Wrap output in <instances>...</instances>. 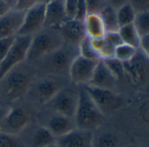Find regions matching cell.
I'll list each match as a JSON object with an SVG mask.
<instances>
[{"label":"cell","mask_w":149,"mask_h":147,"mask_svg":"<svg viewBox=\"0 0 149 147\" xmlns=\"http://www.w3.org/2000/svg\"><path fill=\"white\" fill-rule=\"evenodd\" d=\"M78 103L74 120L78 129L95 131L104 123V115L100 111L84 86L78 89Z\"/></svg>","instance_id":"6da1fadb"},{"label":"cell","mask_w":149,"mask_h":147,"mask_svg":"<svg viewBox=\"0 0 149 147\" xmlns=\"http://www.w3.org/2000/svg\"><path fill=\"white\" fill-rule=\"evenodd\" d=\"M64 44L63 39L56 28L43 27L32 36L26 61L33 63L55 51Z\"/></svg>","instance_id":"7a4b0ae2"},{"label":"cell","mask_w":149,"mask_h":147,"mask_svg":"<svg viewBox=\"0 0 149 147\" xmlns=\"http://www.w3.org/2000/svg\"><path fill=\"white\" fill-rule=\"evenodd\" d=\"M16 67L0 81L3 85V94L9 102H14L26 94L33 82V73L29 68Z\"/></svg>","instance_id":"3957f363"},{"label":"cell","mask_w":149,"mask_h":147,"mask_svg":"<svg viewBox=\"0 0 149 147\" xmlns=\"http://www.w3.org/2000/svg\"><path fill=\"white\" fill-rule=\"evenodd\" d=\"M78 53V46L63 44L61 47L44 56L36 62H40V68L51 76L68 74L70 65Z\"/></svg>","instance_id":"277c9868"},{"label":"cell","mask_w":149,"mask_h":147,"mask_svg":"<svg viewBox=\"0 0 149 147\" xmlns=\"http://www.w3.org/2000/svg\"><path fill=\"white\" fill-rule=\"evenodd\" d=\"M31 39L29 36H16L7 55L0 63V81L9 72L26 61Z\"/></svg>","instance_id":"5b68a950"},{"label":"cell","mask_w":149,"mask_h":147,"mask_svg":"<svg viewBox=\"0 0 149 147\" xmlns=\"http://www.w3.org/2000/svg\"><path fill=\"white\" fill-rule=\"evenodd\" d=\"M84 87L104 116L119 110L125 105L124 97L111 89H99L89 85Z\"/></svg>","instance_id":"8992f818"},{"label":"cell","mask_w":149,"mask_h":147,"mask_svg":"<svg viewBox=\"0 0 149 147\" xmlns=\"http://www.w3.org/2000/svg\"><path fill=\"white\" fill-rule=\"evenodd\" d=\"M124 77L132 85H141L149 73V60L139 49L137 54L129 61L123 63Z\"/></svg>","instance_id":"52a82bcc"},{"label":"cell","mask_w":149,"mask_h":147,"mask_svg":"<svg viewBox=\"0 0 149 147\" xmlns=\"http://www.w3.org/2000/svg\"><path fill=\"white\" fill-rule=\"evenodd\" d=\"M30 118V114L24 108L15 107L7 110L0 126V131L19 136L29 126Z\"/></svg>","instance_id":"ba28073f"},{"label":"cell","mask_w":149,"mask_h":147,"mask_svg":"<svg viewBox=\"0 0 149 147\" xmlns=\"http://www.w3.org/2000/svg\"><path fill=\"white\" fill-rule=\"evenodd\" d=\"M78 91L62 88L47 104L54 113L74 118L78 103Z\"/></svg>","instance_id":"9c48e42d"},{"label":"cell","mask_w":149,"mask_h":147,"mask_svg":"<svg viewBox=\"0 0 149 147\" xmlns=\"http://www.w3.org/2000/svg\"><path fill=\"white\" fill-rule=\"evenodd\" d=\"M98 60H90L77 55L72 61L68 70L70 80L74 83L81 86L87 85L91 79L94 69Z\"/></svg>","instance_id":"30bf717a"},{"label":"cell","mask_w":149,"mask_h":147,"mask_svg":"<svg viewBox=\"0 0 149 147\" xmlns=\"http://www.w3.org/2000/svg\"><path fill=\"white\" fill-rule=\"evenodd\" d=\"M62 89L61 83L54 78H43L32 83L27 93L32 98L41 104H47Z\"/></svg>","instance_id":"8fae6325"},{"label":"cell","mask_w":149,"mask_h":147,"mask_svg":"<svg viewBox=\"0 0 149 147\" xmlns=\"http://www.w3.org/2000/svg\"><path fill=\"white\" fill-rule=\"evenodd\" d=\"M45 7L46 6L38 4L25 12L24 20L17 36L32 37L44 27Z\"/></svg>","instance_id":"7c38bea8"},{"label":"cell","mask_w":149,"mask_h":147,"mask_svg":"<svg viewBox=\"0 0 149 147\" xmlns=\"http://www.w3.org/2000/svg\"><path fill=\"white\" fill-rule=\"evenodd\" d=\"M94 131L76 128L70 132L59 137L55 143L59 147H92Z\"/></svg>","instance_id":"4fadbf2b"},{"label":"cell","mask_w":149,"mask_h":147,"mask_svg":"<svg viewBox=\"0 0 149 147\" xmlns=\"http://www.w3.org/2000/svg\"><path fill=\"white\" fill-rule=\"evenodd\" d=\"M65 44L78 46L86 37L83 21L76 19H67L58 28Z\"/></svg>","instance_id":"5bb4252c"},{"label":"cell","mask_w":149,"mask_h":147,"mask_svg":"<svg viewBox=\"0 0 149 147\" xmlns=\"http://www.w3.org/2000/svg\"><path fill=\"white\" fill-rule=\"evenodd\" d=\"M24 16L25 12L12 8L0 17V39L17 36L22 26Z\"/></svg>","instance_id":"9a60e30c"},{"label":"cell","mask_w":149,"mask_h":147,"mask_svg":"<svg viewBox=\"0 0 149 147\" xmlns=\"http://www.w3.org/2000/svg\"><path fill=\"white\" fill-rule=\"evenodd\" d=\"M117 81L118 80L108 68L104 61L103 60H99L96 65L91 79L87 85L113 90Z\"/></svg>","instance_id":"2e32d148"},{"label":"cell","mask_w":149,"mask_h":147,"mask_svg":"<svg viewBox=\"0 0 149 147\" xmlns=\"http://www.w3.org/2000/svg\"><path fill=\"white\" fill-rule=\"evenodd\" d=\"M67 19L64 0H55L46 6L44 27L58 29Z\"/></svg>","instance_id":"e0dca14e"},{"label":"cell","mask_w":149,"mask_h":147,"mask_svg":"<svg viewBox=\"0 0 149 147\" xmlns=\"http://www.w3.org/2000/svg\"><path fill=\"white\" fill-rule=\"evenodd\" d=\"M45 127L52 133L55 139L77 128L73 117L66 116L57 113H54L48 118Z\"/></svg>","instance_id":"ac0fdd59"},{"label":"cell","mask_w":149,"mask_h":147,"mask_svg":"<svg viewBox=\"0 0 149 147\" xmlns=\"http://www.w3.org/2000/svg\"><path fill=\"white\" fill-rule=\"evenodd\" d=\"M30 132L26 138H21L26 147H47L55 143V137L45 126H36Z\"/></svg>","instance_id":"d6986e66"},{"label":"cell","mask_w":149,"mask_h":147,"mask_svg":"<svg viewBox=\"0 0 149 147\" xmlns=\"http://www.w3.org/2000/svg\"><path fill=\"white\" fill-rule=\"evenodd\" d=\"M83 23L85 35L89 39H97L104 37L106 33V29L99 13L89 12L84 18Z\"/></svg>","instance_id":"ffe728a7"},{"label":"cell","mask_w":149,"mask_h":147,"mask_svg":"<svg viewBox=\"0 0 149 147\" xmlns=\"http://www.w3.org/2000/svg\"><path fill=\"white\" fill-rule=\"evenodd\" d=\"M121 146L119 137L113 132L102 130L97 134L94 133L92 147H118Z\"/></svg>","instance_id":"44dd1931"},{"label":"cell","mask_w":149,"mask_h":147,"mask_svg":"<svg viewBox=\"0 0 149 147\" xmlns=\"http://www.w3.org/2000/svg\"><path fill=\"white\" fill-rule=\"evenodd\" d=\"M118 33L122 40V42L127 45H130L135 48H139L141 37L135 28L134 25H128L125 26H121L118 29Z\"/></svg>","instance_id":"7402d4cb"},{"label":"cell","mask_w":149,"mask_h":147,"mask_svg":"<svg viewBox=\"0 0 149 147\" xmlns=\"http://www.w3.org/2000/svg\"><path fill=\"white\" fill-rule=\"evenodd\" d=\"M105 29L106 33L108 32H117L119 29L118 23V18H117V10L112 8L110 6H107L105 8H104L99 12Z\"/></svg>","instance_id":"603a6c76"},{"label":"cell","mask_w":149,"mask_h":147,"mask_svg":"<svg viewBox=\"0 0 149 147\" xmlns=\"http://www.w3.org/2000/svg\"><path fill=\"white\" fill-rule=\"evenodd\" d=\"M135 17L136 12L129 3L117 10V18L119 27L133 24Z\"/></svg>","instance_id":"cb8c5ba5"},{"label":"cell","mask_w":149,"mask_h":147,"mask_svg":"<svg viewBox=\"0 0 149 147\" xmlns=\"http://www.w3.org/2000/svg\"><path fill=\"white\" fill-rule=\"evenodd\" d=\"M139 49L135 48L130 45L122 43L115 48L114 58L117 59L118 60L121 61L122 63L129 61L137 54Z\"/></svg>","instance_id":"d4e9b609"},{"label":"cell","mask_w":149,"mask_h":147,"mask_svg":"<svg viewBox=\"0 0 149 147\" xmlns=\"http://www.w3.org/2000/svg\"><path fill=\"white\" fill-rule=\"evenodd\" d=\"M133 25L141 38L149 34V11L136 13Z\"/></svg>","instance_id":"484cf974"},{"label":"cell","mask_w":149,"mask_h":147,"mask_svg":"<svg viewBox=\"0 0 149 147\" xmlns=\"http://www.w3.org/2000/svg\"><path fill=\"white\" fill-rule=\"evenodd\" d=\"M78 53L80 56H83L86 59L95 60H100L98 55L93 50V48L91 45L90 39L88 37H85L81 41V43L78 45Z\"/></svg>","instance_id":"4316f807"},{"label":"cell","mask_w":149,"mask_h":147,"mask_svg":"<svg viewBox=\"0 0 149 147\" xmlns=\"http://www.w3.org/2000/svg\"><path fill=\"white\" fill-rule=\"evenodd\" d=\"M0 147H26L19 136L0 131Z\"/></svg>","instance_id":"83f0119b"},{"label":"cell","mask_w":149,"mask_h":147,"mask_svg":"<svg viewBox=\"0 0 149 147\" xmlns=\"http://www.w3.org/2000/svg\"><path fill=\"white\" fill-rule=\"evenodd\" d=\"M108 68L111 70V72L113 74V76L116 77L117 80L120 79L121 77H124V68H123V63L117 59L110 58L106 60H103Z\"/></svg>","instance_id":"f1b7e54d"},{"label":"cell","mask_w":149,"mask_h":147,"mask_svg":"<svg viewBox=\"0 0 149 147\" xmlns=\"http://www.w3.org/2000/svg\"><path fill=\"white\" fill-rule=\"evenodd\" d=\"M139 114L144 122L149 123V94L145 96L139 102L138 107Z\"/></svg>","instance_id":"f546056e"},{"label":"cell","mask_w":149,"mask_h":147,"mask_svg":"<svg viewBox=\"0 0 149 147\" xmlns=\"http://www.w3.org/2000/svg\"><path fill=\"white\" fill-rule=\"evenodd\" d=\"M16 36L14 37H7L0 39V63L6 58L9 50L11 49Z\"/></svg>","instance_id":"4dcf8cb0"},{"label":"cell","mask_w":149,"mask_h":147,"mask_svg":"<svg viewBox=\"0 0 149 147\" xmlns=\"http://www.w3.org/2000/svg\"><path fill=\"white\" fill-rule=\"evenodd\" d=\"M89 12H97L99 13L104 8H105L108 4V0H85Z\"/></svg>","instance_id":"1f68e13d"},{"label":"cell","mask_w":149,"mask_h":147,"mask_svg":"<svg viewBox=\"0 0 149 147\" xmlns=\"http://www.w3.org/2000/svg\"><path fill=\"white\" fill-rule=\"evenodd\" d=\"M38 4L39 0H16L15 5L13 8L19 12H26Z\"/></svg>","instance_id":"d6a6232c"},{"label":"cell","mask_w":149,"mask_h":147,"mask_svg":"<svg viewBox=\"0 0 149 147\" xmlns=\"http://www.w3.org/2000/svg\"><path fill=\"white\" fill-rule=\"evenodd\" d=\"M87 14H88V8H87L86 1L85 0H78L77 10H76V14H74V19L80 20V21H84V19Z\"/></svg>","instance_id":"836d02e7"},{"label":"cell","mask_w":149,"mask_h":147,"mask_svg":"<svg viewBox=\"0 0 149 147\" xmlns=\"http://www.w3.org/2000/svg\"><path fill=\"white\" fill-rule=\"evenodd\" d=\"M129 4L136 13L149 11V0H129Z\"/></svg>","instance_id":"e575fe53"},{"label":"cell","mask_w":149,"mask_h":147,"mask_svg":"<svg viewBox=\"0 0 149 147\" xmlns=\"http://www.w3.org/2000/svg\"><path fill=\"white\" fill-rule=\"evenodd\" d=\"M78 0H64L65 11L68 19H74L76 14Z\"/></svg>","instance_id":"d590c367"},{"label":"cell","mask_w":149,"mask_h":147,"mask_svg":"<svg viewBox=\"0 0 149 147\" xmlns=\"http://www.w3.org/2000/svg\"><path fill=\"white\" fill-rule=\"evenodd\" d=\"M139 49L144 53V55L149 60V34L141 38Z\"/></svg>","instance_id":"8d00e7d4"},{"label":"cell","mask_w":149,"mask_h":147,"mask_svg":"<svg viewBox=\"0 0 149 147\" xmlns=\"http://www.w3.org/2000/svg\"><path fill=\"white\" fill-rule=\"evenodd\" d=\"M129 3V0H108V4L112 8L118 10L121 6Z\"/></svg>","instance_id":"74e56055"},{"label":"cell","mask_w":149,"mask_h":147,"mask_svg":"<svg viewBox=\"0 0 149 147\" xmlns=\"http://www.w3.org/2000/svg\"><path fill=\"white\" fill-rule=\"evenodd\" d=\"M10 9H12V7L7 3L3 1V0H0V17L6 13Z\"/></svg>","instance_id":"f35d334b"},{"label":"cell","mask_w":149,"mask_h":147,"mask_svg":"<svg viewBox=\"0 0 149 147\" xmlns=\"http://www.w3.org/2000/svg\"><path fill=\"white\" fill-rule=\"evenodd\" d=\"M7 110H5V109H2L0 108V126H1V123H2V121H3V118L6 113Z\"/></svg>","instance_id":"ab89813d"},{"label":"cell","mask_w":149,"mask_h":147,"mask_svg":"<svg viewBox=\"0 0 149 147\" xmlns=\"http://www.w3.org/2000/svg\"><path fill=\"white\" fill-rule=\"evenodd\" d=\"M54 1H55V0H39V4H42L44 6H47V4L52 3Z\"/></svg>","instance_id":"60d3db41"},{"label":"cell","mask_w":149,"mask_h":147,"mask_svg":"<svg viewBox=\"0 0 149 147\" xmlns=\"http://www.w3.org/2000/svg\"><path fill=\"white\" fill-rule=\"evenodd\" d=\"M3 1H5L6 3H7L12 8L14 6V5H15V2H16V0H3Z\"/></svg>","instance_id":"b9f144b4"},{"label":"cell","mask_w":149,"mask_h":147,"mask_svg":"<svg viewBox=\"0 0 149 147\" xmlns=\"http://www.w3.org/2000/svg\"><path fill=\"white\" fill-rule=\"evenodd\" d=\"M47 147H59V145L56 143H54V144H50V145H48Z\"/></svg>","instance_id":"7bdbcfd3"},{"label":"cell","mask_w":149,"mask_h":147,"mask_svg":"<svg viewBox=\"0 0 149 147\" xmlns=\"http://www.w3.org/2000/svg\"><path fill=\"white\" fill-rule=\"evenodd\" d=\"M118 147H137V146H133V145H121V146H118Z\"/></svg>","instance_id":"ee69618b"}]
</instances>
